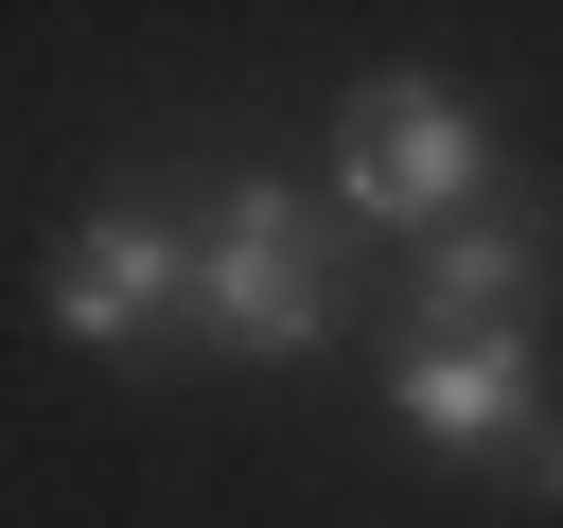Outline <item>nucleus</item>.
Listing matches in <instances>:
<instances>
[{
	"instance_id": "obj_5",
	"label": "nucleus",
	"mask_w": 563,
	"mask_h": 528,
	"mask_svg": "<svg viewBox=\"0 0 563 528\" xmlns=\"http://www.w3.org/2000/svg\"><path fill=\"white\" fill-rule=\"evenodd\" d=\"M545 282H563V229H545V211H457V229H422L405 317H422V334H528Z\"/></svg>"
},
{
	"instance_id": "obj_1",
	"label": "nucleus",
	"mask_w": 563,
	"mask_h": 528,
	"mask_svg": "<svg viewBox=\"0 0 563 528\" xmlns=\"http://www.w3.org/2000/svg\"><path fill=\"white\" fill-rule=\"evenodd\" d=\"M334 211L299 194V176H229L211 211H194V334L211 352H264V370H299V352H334Z\"/></svg>"
},
{
	"instance_id": "obj_4",
	"label": "nucleus",
	"mask_w": 563,
	"mask_h": 528,
	"mask_svg": "<svg viewBox=\"0 0 563 528\" xmlns=\"http://www.w3.org/2000/svg\"><path fill=\"white\" fill-rule=\"evenodd\" d=\"M387 422L440 440V458H510L545 422V370H528V334H405L387 352Z\"/></svg>"
},
{
	"instance_id": "obj_6",
	"label": "nucleus",
	"mask_w": 563,
	"mask_h": 528,
	"mask_svg": "<svg viewBox=\"0 0 563 528\" xmlns=\"http://www.w3.org/2000/svg\"><path fill=\"white\" fill-rule=\"evenodd\" d=\"M510 475H528V493H563V405H545V422L510 440Z\"/></svg>"
},
{
	"instance_id": "obj_2",
	"label": "nucleus",
	"mask_w": 563,
	"mask_h": 528,
	"mask_svg": "<svg viewBox=\"0 0 563 528\" xmlns=\"http://www.w3.org/2000/svg\"><path fill=\"white\" fill-rule=\"evenodd\" d=\"M475 176H493V123H475L440 70H369V88L334 106V194H352V211H387V229H457Z\"/></svg>"
},
{
	"instance_id": "obj_3",
	"label": "nucleus",
	"mask_w": 563,
	"mask_h": 528,
	"mask_svg": "<svg viewBox=\"0 0 563 528\" xmlns=\"http://www.w3.org/2000/svg\"><path fill=\"white\" fill-rule=\"evenodd\" d=\"M176 317H194V229H176V211L123 194V211H88V229L53 246V334H70V352H141V334H176Z\"/></svg>"
}]
</instances>
